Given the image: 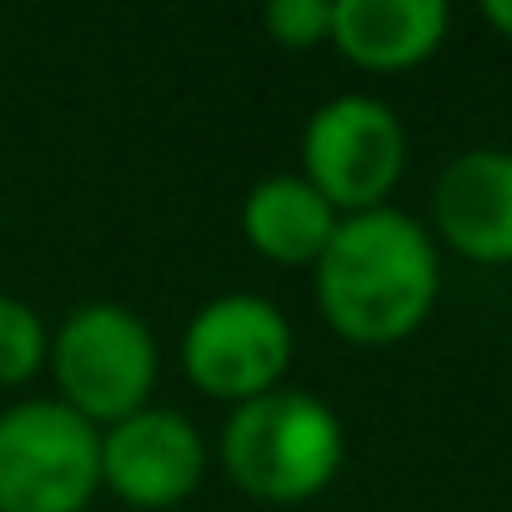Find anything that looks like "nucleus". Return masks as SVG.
Masks as SVG:
<instances>
[{
  "label": "nucleus",
  "mask_w": 512,
  "mask_h": 512,
  "mask_svg": "<svg viewBox=\"0 0 512 512\" xmlns=\"http://www.w3.org/2000/svg\"><path fill=\"white\" fill-rule=\"evenodd\" d=\"M442 0H332V46L367 71H407L447 36Z\"/></svg>",
  "instance_id": "1a4fd4ad"
},
{
  "label": "nucleus",
  "mask_w": 512,
  "mask_h": 512,
  "mask_svg": "<svg viewBox=\"0 0 512 512\" xmlns=\"http://www.w3.org/2000/svg\"><path fill=\"white\" fill-rule=\"evenodd\" d=\"M206 442L176 407H141L101 432V487L131 507H176L201 487Z\"/></svg>",
  "instance_id": "0eeeda50"
},
{
  "label": "nucleus",
  "mask_w": 512,
  "mask_h": 512,
  "mask_svg": "<svg viewBox=\"0 0 512 512\" xmlns=\"http://www.w3.org/2000/svg\"><path fill=\"white\" fill-rule=\"evenodd\" d=\"M407 166V131L377 96H332L302 126V176L342 211L387 206Z\"/></svg>",
  "instance_id": "423d86ee"
},
{
  "label": "nucleus",
  "mask_w": 512,
  "mask_h": 512,
  "mask_svg": "<svg viewBox=\"0 0 512 512\" xmlns=\"http://www.w3.org/2000/svg\"><path fill=\"white\" fill-rule=\"evenodd\" d=\"M51 357V332L41 312L21 297L0 292V387H21L31 382Z\"/></svg>",
  "instance_id": "9b49d317"
},
{
  "label": "nucleus",
  "mask_w": 512,
  "mask_h": 512,
  "mask_svg": "<svg viewBox=\"0 0 512 512\" xmlns=\"http://www.w3.org/2000/svg\"><path fill=\"white\" fill-rule=\"evenodd\" d=\"M437 236L482 267H512V151L477 146L442 166L432 186Z\"/></svg>",
  "instance_id": "6e6552de"
},
{
  "label": "nucleus",
  "mask_w": 512,
  "mask_h": 512,
  "mask_svg": "<svg viewBox=\"0 0 512 512\" xmlns=\"http://www.w3.org/2000/svg\"><path fill=\"white\" fill-rule=\"evenodd\" d=\"M292 322L277 302L256 292L211 297L181 332V372L191 387L221 402H251L282 387L292 367Z\"/></svg>",
  "instance_id": "39448f33"
},
{
  "label": "nucleus",
  "mask_w": 512,
  "mask_h": 512,
  "mask_svg": "<svg viewBox=\"0 0 512 512\" xmlns=\"http://www.w3.org/2000/svg\"><path fill=\"white\" fill-rule=\"evenodd\" d=\"M342 211L302 176V171H272L241 201V231L246 241L282 267H317L327 251Z\"/></svg>",
  "instance_id": "9d476101"
},
{
  "label": "nucleus",
  "mask_w": 512,
  "mask_h": 512,
  "mask_svg": "<svg viewBox=\"0 0 512 512\" xmlns=\"http://www.w3.org/2000/svg\"><path fill=\"white\" fill-rule=\"evenodd\" d=\"M442 292L437 241L397 206L352 211L317 256V307L327 327L357 347H392L412 337Z\"/></svg>",
  "instance_id": "f257e3e1"
},
{
  "label": "nucleus",
  "mask_w": 512,
  "mask_h": 512,
  "mask_svg": "<svg viewBox=\"0 0 512 512\" xmlns=\"http://www.w3.org/2000/svg\"><path fill=\"white\" fill-rule=\"evenodd\" d=\"M101 487V427L61 397L0 412V512H81Z\"/></svg>",
  "instance_id": "20e7f679"
},
{
  "label": "nucleus",
  "mask_w": 512,
  "mask_h": 512,
  "mask_svg": "<svg viewBox=\"0 0 512 512\" xmlns=\"http://www.w3.org/2000/svg\"><path fill=\"white\" fill-rule=\"evenodd\" d=\"M221 467L256 502H307L332 487L347 457L342 417L302 387L236 402L221 427Z\"/></svg>",
  "instance_id": "f03ea898"
},
{
  "label": "nucleus",
  "mask_w": 512,
  "mask_h": 512,
  "mask_svg": "<svg viewBox=\"0 0 512 512\" xmlns=\"http://www.w3.org/2000/svg\"><path fill=\"white\" fill-rule=\"evenodd\" d=\"M262 26L272 41L307 51L317 41H332V0H272L262 11Z\"/></svg>",
  "instance_id": "f8f14e48"
},
{
  "label": "nucleus",
  "mask_w": 512,
  "mask_h": 512,
  "mask_svg": "<svg viewBox=\"0 0 512 512\" xmlns=\"http://www.w3.org/2000/svg\"><path fill=\"white\" fill-rule=\"evenodd\" d=\"M51 372L61 402L76 407L86 422H121L151 407L156 387V337L151 327L121 302H86L61 317L51 332Z\"/></svg>",
  "instance_id": "7ed1b4c3"
},
{
  "label": "nucleus",
  "mask_w": 512,
  "mask_h": 512,
  "mask_svg": "<svg viewBox=\"0 0 512 512\" xmlns=\"http://www.w3.org/2000/svg\"><path fill=\"white\" fill-rule=\"evenodd\" d=\"M482 16H487V26H497V31L512 41V0H487Z\"/></svg>",
  "instance_id": "ddd939ff"
}]
</instances>
